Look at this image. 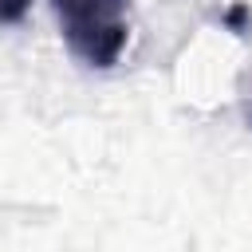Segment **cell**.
<instances>
[{
    "mask_svg": "<svg viewBox=\"0 0 252 252\" xmlns=\"http://www.w3.org/2000/svg\"><path fill=\"white\" fill-rule=\"evenodd\" d=\"M28 4H32V0H0V28H4V24H16V20H24Z\"/></svg>",
    "mask_w": 252,
    "mask_h": 252,
    "instance_id": "2",
    "label": "cell"
},
{
    "mask_svg": "<svg viewBox=\"0 0 252 252\" xmlns=\"http://www.w3.org/2000/svg\"><path fill=\"white\" fill-rule=\"evenodd\" d=\"M63 39L75 59L91 67H110L118 63L126 47V8L130 0H51Z\"/></svg>",
    "mask_w": 252,
    "mask_h": 252,
    "instance_id": "1",
    "label": "cell"
}]
</instances>
